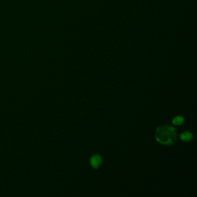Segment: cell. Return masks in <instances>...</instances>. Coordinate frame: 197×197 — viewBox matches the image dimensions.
<instances>
[{"mask_svg":"<svg viewBox=\"0 0 197 197\" xmlns=\"http://www.w3.org/2000/svg\"><path fill=\"white\" fill-rule=\"evenodd\" d=\"M102 162V158L100 155H95L90 159V164L92 167L96 169L100 166Z\"/></svg>","mask_w":197,"mask_h":197,"instance_id":"obj_2","label":"cell"},{"mask_svg":"<svg viewBox=\"0 0 197 197\" xmlns=\"http://www.w3.org/2000/svg\"><path fill=\"white\" fill-rule=\"evenodd\" d=\"M155 138L161 143L166 145L173 144L176 139V130L170 126L160 127L157 130Z\"/></svg>","mask_w":197,"mask_h":197,"instance_id":"obj_1","label":"cell"},{"mask_svg":"<svg viewBox=\"0 0 197 197\" xmlns=\"http://www.w3.org/2000/svg\"><path fill=\"white\" fill-rule=\"evenodd\" d=\"M183 122H184V119H183V116H180V115L176 116L173 120V123L175 125H181Z\"/></svg>","mask_w":197,"mask_h":197,"instance_id":"obj_4","label":"cell"},{"mask_svg":"<svg viewBox=\"0 0 197 197\" xmlns=\"http://www.w3.org/2000/svg\"><path fill=\"white\" fill-rule=\"evenodd\" d=\"M192 134L189 132H185L180 135V139L183 141H189V140H192Z\"/></svg>","mask_w":197,"mask_h":197,"instance_id":"obj_3","label":"cell"}]
</instances>
